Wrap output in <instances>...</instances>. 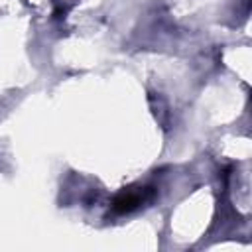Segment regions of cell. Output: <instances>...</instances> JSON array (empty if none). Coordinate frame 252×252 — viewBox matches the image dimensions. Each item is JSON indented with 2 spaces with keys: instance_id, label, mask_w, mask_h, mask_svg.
Segmentation results:
<instances>
[{
  "instance_id": "cell-1",
  "label": "cell",
  "mask_w": 252,
  "mask_h": 252,
  "mask_svg": "<svg viewBox=\"0 0 252 252\" xmlns=\"http://www.w3.org/2000/svg\"><path fill=\"white\" fill-rule=\"evenodd\" d=\"M142 201H144V195H142V193H132V191L122 193V195H118L116 201H114V211H116V213L132 211V209H136Z\"/></svg>"
}]
</instances>
